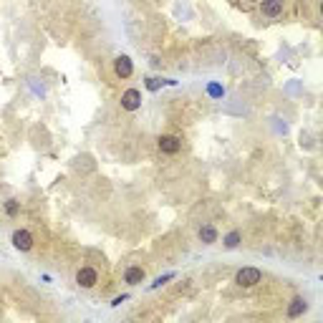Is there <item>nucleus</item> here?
I'll list each match as a JSON object with an SVG mask.
<instances>
[{
	"mask_svg": "<svg viewBox=\"0 0 323 323\" xmlns=\"http://www.w3.org/2000/svg\"><path fill=\"white\" fill-rule=\"evenodd\" d=\"M260 278H263V273L258 268H242V270H237L235 283H237L240 288H253L255 283H260Z\"/></svg>",
	"mask_w": 323,
	"mask_h": 323,
	"instance_id": "f257e3e1",
	"label": "nucleus"
},
{
	"mask_svg": "<svg viewBox=\"0 0 323 323\" xmlns=\"http://www.w3.org/2000/svg\"><path fill=\"white\" fill-rule=\"evenodd\" d=\"M76 283H78L81 288H94L96 283H99V273L94 268L84 265V268H78V273H76Z\"/></svg>",
	"mask_w": 323,
	"mask_h": 323,
	"instance_id": "f03ea898",
	"label": "nucleus"
},
{
	"mask_svg": "<svg viewBox=\"0 0 323 323\" xmlns=\"http://www.w3.org/2000/svg\"><path fill=\"white\" fill-rule=\"evenodd\" d=\"M142 106V91L139 89H127L121 94V109L124 111H137Z\"/></svg>",
	"mask_w": 323,
	"mask_h": 323,
	"instance_id": "7ed1b4c3",
	"label": "nucleus"
},
{
	"mask_svg": "<svg viewBox=\"0 0 323 323\" xmlns=\"http://www.w3.org/2000/svg\"><path fill=\"white\" fill-rule=\"evenodd\" d=\"M10 240H13V248L20 250V253H28V250L33 248V235H30L28 230H15Z\"/></svg>",
	"mask_w": 323,
	"mask_h": 323,
	"instance_id": "20e7f679",
	"label": "nucleus"
},
{
	"mask_svg": "<svg viewBox=\"0 0 323 323\" xmlns=\"http://www.w3.org/2000/svg\"><path fill=\"white\" fill-rule=\"evenodd\" d=\"M114 73H116L119 78H129V76L134 73L132 58H129V56H116V58H114Z\"/></svg>",
	"mask_w": 323,
	"mask_h": 323,
	"instance_id": "39448f33",
	"label": "nucleus"
},
{
	"mask_svg": "<svg viewBox=\"0 0 323 323\" xmlns=\"http://www.w3.org/2000/svg\"><path fill=\"white\" fill-rule=\"evenodd\" d=\"M159 149L164 152V154H177L182 149V139L179 137H172V134H164V137H159Z\"/></svg>",
	"mask_w": 323,
	"mask_h": 323,
	"instance_id": "423d86ee",
	"label": "nucleus"
},
{
	"mask_svg": "<svg viewBox=\"0 0 323 323\" xmlns=\"http://www.w3.org/2000/svg\"><path fill=\"white\" fill-rule=\"evenodd\" d=\"M147 273L142 265H129L127 273H124V283H129V286H139V283H144Z\"/></svg>",
	"mask_w": 323,
	"mask_h": 323,
	"instance_id": "0eeeda50",
	"label": "nucleus"
},
{
	"mask_svg": "<svg viewBox=\"0 0 323 323\" xmlns=\"http://www.w3.org/2000/svg\"><path fill=\"white\" fill-rule=\"evenodd\" d=\"M260 13L268 18H278L283 13V0H263L260 3Z\"/></svg>",
	"mask_w": 323,
	"mask_h": 323,
	"instance_id": "6e6552de",
	"label": "nucleus"
},
{
	"mask_svg": "<svg viewBox=\"0 0 323 323\" xmlns=\"http://www.w3.org/2000/svg\"><path fill=\"white\" fill-rule=\"evenodd\" d=\"M308 311V303H306V298H293L291 301V306H288V318H298V316H303Z\"/></svg>",
	"mask_w": 323,
	"mask_h": 323,
	"instance_id": "1a4fd4ad",
	"label": "nucleus"
},
{
	"mask_svg": "<svg viewBox=\"0 0 323 323\" xmlns=\"http://www.w3.org/2000/svg\"><path fill=\"white\" fill-rule=\"evenodd\" d=\"M199 240L205 242V245H212V242H217V230L212 225H205L199 230Z\"/></svg>",
	"mask_w": 323,
	"mask_h": 323,
	"instance_id": "9d476101",
	"label": "nucleus"
},
{
	"mask_svg": "<svg viewBox=\"0 0 323 323\" xmlns=\"http://www.w3.org/2000/svg\"><path fill=\"white\" fill-rule=\"evenodd\" d=\"M164 84H167L164 78H154V76H149V78H147V89H149V91H159Z\"/></svg>",
	"mask_w": 323,
	"mask_h": 323,
	"instance_id": "9b49d317",
	"label": "nucleus"
},
{
	"mask_svg": "<svg viewBox=\"0 0 323 323\" xmlns=\"http://www.w3.org/2000/svg\"><path fill=\"white\" fill-rule=\"evenodd\" d=\"M237 245H240V232H230V235L225 237V248L232 250V248H237Z\"/></svg>",
	"mask_w": 323,
	"mask_h": 323,
	"instance_id": "f8f14e48",
	"label": "nucleus"
},
{
	"mask_svg": "<svg viewBox=\"0 0 323 323\" xmlns=\"http://www.w3.org/2000/svg\"><path fill=\"white\" fill-rule=\"evenodd\" d=\"M18 210H20V207H18V199H8V202H5V212H8L10 217H15Z\"/></svg>",
	"mask_w": 323,
	"mask_h": 323,
	"instance_id": "ddd939ff",
	"label": "nucleus"
},
{
	"mask_svg": "<svg viewBox=\"0 0 323 323\" xmlns=\"http://www.w3.org/2000/svg\"><path fill=\"white\" fill-rule=\"evenodd\" d=\"M174 278V273H167V275H162V278H157L154 283H152V288H159V286H164L167 280H172Z\"/></svg>",
	"mask_w": 323,
	"mask_h": 323,
	"instance_id": "4468645a",
	"label": "nucleus"
},
{
	"mask_svg": "<svg viewBox=\"0 0 323 323\" xmlns=\"http://www.w3.org/2000/svg\"><path fill=\"white\" fill-rule=\"evenodd\" d=\"M127 298H129V296H116V298H114V301H111V306H114V308H116V306H121V303H124V301H127Z\"/></svg>",
	"mask_w": 323,
	"mask_h": 323,
	"instance_id": "2eb2a0df",
	"label": "nucleus"
},
{
	"mask_svg": "<svg viewBox=\"0 0 323 323\" xmlns=\"http://www.w3.org/2000/svg\"><path fill=\"white\" fill-rule=\"evenodd\" d=\"M210 94H212V96H220V94H222V89H217V86H212V89H210Z\"/></svg>",
	"mask_w": 323,
	"mask_h": 323,
	"instance_id": "dca6fc26",
	"label": "nucleus"
}]
</instances>
